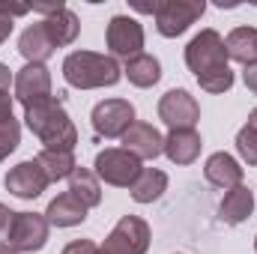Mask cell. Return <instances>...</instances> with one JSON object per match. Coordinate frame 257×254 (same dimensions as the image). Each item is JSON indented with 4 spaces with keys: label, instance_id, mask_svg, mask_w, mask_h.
<instances>
[{
    "label": "cell",
    "instance_id": "5bb4252c",
    "mask_svg": "<svg viewBox=\"0 0 257 254\" xmlns=\"http://www.w3.org/2000/svg\"><path fill=\"white\" fill-rule=\"evenodd\" d=\"M18 51H21V57L27 60V63H42L57 51V45H54V39H51V33L45 30V24L42 21H36V24H30L24 33H21V39H18Z\"/></svg>",
    "mask_w": 257,
    "mask_h": 254
},
{
    "label": "cell",
    "instance_id": "7c38bea8",
    "mask_svg": "<svg viewBox=\"0 0 257 254\" xmlns=\"http://www.w3.org/2000/svg\"><path fill=\"white\" fill-rule=\"evenodd\" d=\"M51 96V72L42 63H27L24 69H18L15 75V99L21 105L39 102Z\"/></svg>",
    "mask_w": 257,
    "mask_h": 254
},
{
    "label": "cell",
    "instance_id": "603a6c76",
    "mask_svg": "<svg viewBox=\"0 0 257 254\" xmlns=\"http://www.w3.org/2000/svg\"><path fill=\"white\" fill-rule=\"evenodd\" d=\"M165 189H168V174L156 171V168H144L141 177L132 186V197L138 203H153V200H159L165 194Z\"/></svg>",
    "mask_w": 257,
    "mask_h": 254
},
{
    "label": "cell",
    "instance_id": "8992f818",
    "mask_svg": "<svg viewBox=\"0 0 257 254\" xmlns=\"http://www.w3.org/2000/svg\"><path fill=\"white\" fill-rule=\"evenodd\" d=\"M203 9H206L203 0H162L159 9H156V27L168 39L183 36L194 21L203 15Z\"/></svg>",
    "mask_w": 257,
    "mask_h": 254
},
{
    "label": "cell",
    "instance_id": "ffe728a7",
    "mask_svg": "<svg viewBox=\"0 0 257 254\" xmlns=\"http://www.w3.org/2000/svg\"><path fill=\"white\" fill-rule=\"evenodd\" d=\"M224 48H227V57L236 60L242 66L257 63V30L254 27H236L227 33L224 39Z\"/></svg>",
    "mask_w": 257,
    "mask_h": 254
},
{
    "label": "cell",
    "instance_id": "f546056e",
    "mask_svg": "<svg viewBox=\"0 0 257 254\" xmlns=\"http://www.w3.org/2000/svg\"><path fill=\"white\" fill-rule=\"evenodd\" d=\"M242 78H245V87L251 90L257 96V63H251V66H245V72H242Z\"/></svg>",
    "mask_w": 257,
    "mask_h": 254
},
{
    "label": "cell",
    "instance_id": "5b68a950",
    "mask_svg": "<svg viewBox=\"0 0 257 254\" xmlns=\"http://www.w3.org/2000/svg\"><path fill=\"white\" fill-rule=\"evenodd\" d=\"M141 171H144L141 168V159H135L123 147H111V150H102L96 156V177L105 180L108 186L132 189L135 180L141 177Z\"/></svg>",
    "mask_w": 257,
    "mask_h": 254
},
{
    "label": "cell",
    "instance_id": "ac0fdd59",
    "mask_svg": "<svg viewBox=\"0 0 257 254\" xmlns=\"http://www.w3.org/2000/svg\"><path fill=\"white\" fill-rule=\"evenodd\" d=\"M254 212V194L245 189V186H236L224 194L221 206H218V215L224 224H242L245 218H251Z\"/></svg>",
    "mask_w": 257,
    "mask_h": 254
},
{
    "label": "cell",
    "instance_id": "d6986e66",
    "mask_svg": "<svg viewBox=\"0 0 257 254\" xmlns=\"http://www.w3.org/2000/svg\"><path fill=\"white\" fill-rule=\"evenodd\" d=\"M42 24H45V30L51 33V39H54L57 48L72 45V42L78 39V33H81V21H78V15H75L72 9H66V6H60L57 12H51L48 18H42Z\"/></svg>",
    "mask_w": 257,
    "mask_h": 254
},
{
    "label": "cell",
    "instance_id": "7a4b0ae2",
    "mask_svg": "<svg viewBox=\"0 0 257 254\" xmlns=\"http://www.w3.org/2000/svg\"><path fill=\"white\" fill-rule=\"evenodd\" d=\"M24 123H27V129H30L42 144H45V150L72 153L75 144H78V129L69 120L63 102L54 99V96L24 105Z\"/></svg>",
    "mask_w": 257,
    "mask_h": 254
},
{
    "label": "cell",
    "instance_id": "83f0119b",
    "mask_svg": "<svg viewBox=\"0 0 257 254\" xmlns=\"http://www.w3.org/2000/svg\"><path fill=\"white\" fill-rule=\"evenodd\" d=\"M96 251H99L96 242H90V239H75V242H69L60 254H96Z\"/></svg>",
    "mask_w": 257,
    "mask_h": 254
},
{
    "label": "cell",
    "instance_id": "e0dca14e",
    "mask_svg": "<svg viewBox=\"0 0 257 254\" xmlns=\"http://www.w3.org/2000/svg\"><path fill=\"white\" fill-rule=\"evenodd\" d=\"M45 218H48V224H54V227H75V224H81V221L87 218V206H84L72 191H63V194H57V197L48 203Z\"/></svg>",
    "mask_w": 257,
    "mask_h": 254
},
{
    "label": "cell",
    "instance_id": "cb8c5ba5",
    "mask_svg": "<svg viewBox=\"0 0 257 254\" xmlns=\"http://www.w3.org/2000/svg\"><path fill=\"white\" fill-rule=\"evenodd\" d=\"M123 72H126V78L135 87H153L162 78V63L153 54H138V57L126 60V69Z\"/></svg>",
    "mask_w": 257,
    "mask_h": 254
},
{
    "label": "cell",
    "instance_id": "f1b7e54d",
    "mask_svg": "<svg viewBox=\"0 0 257 254\" xmlns=\"http://www.w3.org/2000/svg\"><path fill=\"white\" fill-rule=\"evenodd\" d=\"M33 6H21V3H6V0H0V15H6V18H18V15H27Z\"/></svg>",
    "mask_w": 257,
    "mask_h": 254
},
{
    "label": "cell",
    "instance_id": "6da1fadb",
    "mask_svg": "<svg viewBox=\"0 0 257 254\" xmlns=\"http://www.w3.org/2000/svg\"><path fill=\"white\" fill-rule=\"evenodd\" d=\"M227 48L218 30L206 27L186 45V66L194 72L200 90L206 93H227L233 87V72L227 66Z\"/></svg>",
    "mask_w": 257,
    "mask_h": 254
},
{
    "label": "cell",
    "instance_id": "484cf974",
    "mask_svg": "<svg viewBox=\"0 0 257 254\" xmlns=\"http://www.w3.org/2000/svg\"><path fill=\"white\" fill-rule=\"evenodd\" d=\"M236 150H239V156L251 165V168H257V132L248 126L239 129V135H236Z\"/></svg>",
    "mask_w": 257,
    "mask_h": 254
},
{
    "label": "cell",
    "instance_id": "1f68e13d",
    "mask_svg": "<svg viewBox=\"0 0 257 254\" xmlns=\"http://www.w3.org/2000/svg\"><path fill=\"white\" fill-rule=\"evenodd\" d=\"M9 84H12V72H9V66L0 63V93H9Z\"/></svg>",
    "mask_w": 257,
    "mask_h": 254
},
{
    "label": "cell",
    "instance_id": "d4e9b609",
    "mask_svg": "<svg viewBox=\"0 0 257 254\" xmlns=\"http://www.w3.org/2000/svg\"><path fill=\"white\" fill-rule=\"evenodd\" d=\"M18 144H21V126H18L15 117H9V120L0 123V162H3L9 153H15Z\"/></svg>",
    "mask_w": 257,
    "mask_h": 254
},
{
    "label": "cell",
    "instance_id": "d590c367",
    "mask_svg": "<svg viewBox=\"0 0 257 254\" xmlns=\"http://www.w3.org/2000/svg\"><path fill=\"white\" fill-rule=\"evenodd\" d=\"M254 251H257V239H254Z\"/></svg>",
    "mask_w": 257,
    "mask_h": 254
},
{
    "label": "cell",
    "instance_id": "d6a6232c",
    "mask_svg": "<svg viewBox=\"0 0 257 254\" xmlns=\"http://www.w3.org/2000/svg\"><path fill=\"white\" fill-rule=\"evenodd\" d=\"M9 33H12V18H6V15H0V45L9 39Z\"/></svg>",
    "mask_w": 257,
    "mask_h": 254
},
{
    "label": "cell",
    "instance_id": "ba28073f",
    "mask_svg": "<svg viewBox=\"0 0 257 254\" xmlns=\"http://www.w3.org/2000/svg\"><path fill=\"white\" fill-rule=\"evenodd\" d=\"M90 120L99 138H123L135 123V105L128 99H105L93 108Z\"/></svg>",
    "mask_w": 257,
    "mask_h": 254
},
{
    "label": "cell",
    "instance_id": "4fadbf2b",
    "mask_svg": "<svg viewBox=\"0 0 257 254\" xmlns=\"http://www.w3.org/2000/svg\"><path fill=\"white\" fill-rule=\"evenodd\" d=\"M123 150L132 153L135 159H156L165 153V138L159 135V129L150 123H132L128 132L123 135Z\"/></svg>",
    "mask_w": 257,
    "mask_h": 254
},
{
    "label": "cell",
    "instance_id": "3957f363",
    "mask_svg": "<svg viewBox=\"0 0 257 254\" xmlns=\"http://www.w3.org/2000/svg\"><path fill=\"white\" fill-rule=\"evenodd\" d=\"M66 84L78 90H96V87H114L123 78V69L114 57L96 54V51H72L63 60Z\"/></svg>",
    "mask_w": 257,
    "mask_h": 254
},
{
    "label": "cell",
    "instance_id": "8fae6325",
    "mask_svg": "<svg viewBox=\"0 0 257 254\" xmlns=\"http://www.w3.org/2000/svg\"><path fill=\"white\" fill-rule=\"evenodd\" d=\"M3 186H6V191H12L21 200H33V197H39L48 189V177L42 174V168L33 159V162H21V165L9 168V174L3 177Z\"/></svg>",
    "mask_w": 257,
    "mask_h": 254
},
{
    "label": "cell",
    "instance_id": "44dd1931",
    "mask_svg": "<svg viewBox=\"0 0 257 254\" xmlns=\"http://www.w3.org/2000/svg\"><path fill=\"white\" fill-rule=\"evenodd\" d=\"M69 191L90 209V206H99L102 203V186H99V177L96 171H87V168H75L72 177H69Z\"/></svg>",
    "mask_w": 257,
    "mask_h": 254
},
{
    "label": "cell",
    "instance_id": "52a82bcc",
    "mask_svg": "<svg viewBox=\"0 0 257 254\" xmlns=\"http://www.w3.org/2000/svg\"><path fill=\"white\" fill-rule=\"evenodd\" d=\"M48 218L39 215V212H15V221H12V230H9V239L6 245L12 251H42L45 242H48Z\"/></svg>",
    "mask_w": 257,
    "mask_h": 254
},
{
    "label": "cell",
    "instance_id": "4316f807",
    "mask_svg": "<svg viewBox=\"0 0 257 254\" xmlns=\"http://www.w3.org/2000/svg\"><path fill=\"white\" fill-rule=\"evenodd\" d=\"M12 221H15V212H12L6 203H0V245H6L9 230H12Z\"/></svg>",
    "mask_w": 257,
    "mask_h": 254
},
{
    "label": "cell",
    "instance_id": "30bf717a",
    "mask_svg": "<svg viewBox=\"0 0 257 254\" xmlns=\"http://www.w3.org/2000/svg\"><path fill=\"white\" fill-rule=\"evenodd\" d=\"M105 42H108V48H111L114 57L132 60V57L144 54V51H141V48H144V27H141L135 18H128V15H114V18L108 21Z\"/></svg>",
    "mask_w": 257,
    "mask_h": 254
},
{
    "label": "cell",
    "instance_id": "9a60e30c",
    "mask_svg": "<svg viewBox=\"0 0 257 254\" xmlns=\"http://www.w3.org/2000/svg\"><path fill=\"white\" fill-rule=\"evenodd\" d=\"M203 177L215 186V189H236V186H242V168H239V162L233 159V156H227V153H212L209 159H206V165H203Z\"/></svg>",
    "mask_w": 257,
    "mask_h": 254
},
{
    "label": "cell",
    "instance_id": "2e32d148",
    "mask_svg": "<svg viewBox=\"0 0 257 254\" xmlns=\"http://www.w3.org/2000/svg\"><path fill=\"white\" fill-rule=\"evenodd\" d=\"M200 147H203V141L194 129H174L165 138V156L174 165H192L200 156Z\"/></svg>",
    "mask_w": 257,
    "mask_h": 254
},
{
    "label": "cell",
    "instance_id": "9c48e42d",
    "mask_svg": "<svg viewBox=\"0 0 257 254\" xmlns=\"http://www.w3.org/2000/svg\"><path fill=\"white\" fill-rule=\"evenodd\" d=\"M159 120L174 129H194L200 120V105L189 90H168L159 99Z\"/></svg>",
    "mask_w": 257,
    "mask_h": 254
},
{
    "label": "cell",
    "instance_id": "e575fe53",
    "mask_svg": "<svg viewBox=\"0 0 257 254\" xmlns=\"http://www.w3.org/2000/svg\"><path fill=\"white\" fill-rule=\"evenodd\" d=\"M0 254H18V251H12L9 245H0Z\"/></svg>",
    "mask_w": 257,
    "mask_h": 254
},
{
    "label": "cell",
    "instance_id": "836d02e7",
    "mask_svg": "<svg viewBox=\"0 0 257 254\" xmlns=\"http://www.w3.org/2000/svg\"><path fill=\"white\" fill-rule=\"evenodd\" d=\"M245 126H248V129H254V132H257V108L251 111V114H248V123H245Z\"/></svg>",
    "mask_w": 257,
    "mask_h": 254
},
{
    "label": "cell",
    "instance_id": "4dcf8cb0",
    "mask_svg": "<svg viewBox=\"0 0 257 254\" xmlns=\"http://www.w3.org/2000/svg\"><path fill=\"white\" fill-rule=\"evenodd\" d=\"M12 117V96L9 93H0V123Z\"/></svg>",
    "mask_w": 257,
    "mask_h": 254
},
{
    "label": "cell",
    "instance_id": "7402d4cb",
    "mask_svg": "<svg viewBox=\"0 0 257 254\" xmlns=\"http://www.w3.org/2000/svg\"><path fill=\"white\" fill-rule=\"evenodd\" d=\"M36 165L42 168V174L48 177V183H57V180H69L72 171L78 168L75 165V156L63 153V150H42L36 156Z\"/></svg>",
    "mask_w": 257,
    "mask_h": 254
},
{
    "label": "cell",
    "instance_id": "277c9868",
    "mask_svg": "<svg viewBox=\"0 0 257 254\" xmlns=\"http://www.w3.org/2000/svg\"><path fill=\"white\" fill-rule=\"evenodd\" d=\"M147 248H150V224L141 215H123L96 254H147Z\"/></svg>",
    "mask_w": 257,
    "mask_h": 254
}]
</instances>
